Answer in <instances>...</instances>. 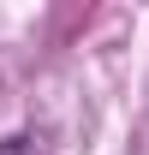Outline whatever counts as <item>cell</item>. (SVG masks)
<instances>
[{
    "instance_id": "cell-1",
    "label": "cell",
    "mask_w": 149,
    "mask_h": 155,
    "mask_svg": "<svg viewBox=\"0 0 149 155\" xmlns=\"http://www.w3.org/2000/svg\"><path fill=\"white\" fill-rule=\"evenodd\" d=\"M0 155H42L36 137H0Z\"/></svg>"
}]
</instances>
